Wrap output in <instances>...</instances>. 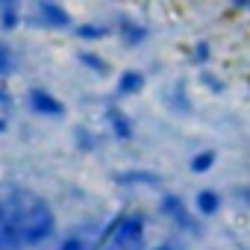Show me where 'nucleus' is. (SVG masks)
<instances>
[{
  "label": "nucleus",
  "instance_id": "obj_11",
  "mask_svg": "<svg viewBox=\"0 0 250 250\" xmlns=\"http://www.w3.org/2000/svg\"><path fill=\"white\" fill-rule=\"evenodd\" d=\"M74 36L85 44H94V42H106L115 36V27L106 24V21H83V24H74Z\"/></svg>",
  "mask_w": 250,
  "mask_h": 250
},
{
  "label": "nucleus",
  "instance_id": "obj_13",
  "mask_svg": "<svg viewBox=\"0 0 250 250\" xmlns=\"http://www.w3.org/2000/svg\"><path fill=\"white\" fill-rule=\"evenodd\" d=\"M218 150L215 147H200V150H194L191 156H188V171L194 174V177H206V174H212L215 168H218Z\"/></svg>",
  "mask_w": 250,
  "mask_h": 250
},
{
  "label": "nucleus",
  "instance_id": "obj_3",
  "mask_svg": "<svg viewBox=\"0 0 250 250\" xmlns=\"http://www.w3.org/2000/svg\"><path fill=\"white\" fill-rule=\"evenodd\" d=\"M156 209H159V215H162L174 229H180L183 235H191V238H200V235H203V218L194 212V206H191L183 194H177V191H162Z\"/></svg>",
  "mask_w": 250,
  "mask_h": 250
},
{
  "label": "nucleus",
  "instance_id": "obj_1",
  "mask_svg": "<svg viewBox=\"0 0 250 250\" xmlns=\"http://www.w3.org/2000/svg\"><path fill=\"white\" fill-rule=\"evenodd\" d=\"M56 232L53 206L27 188L3 186L0 188V247L3 250H27L39 247Z\"/></svg>",
  "mask_w": 250,
  "mask_h": 250
},
{
  "label": "nucleus",
  "instance_id": "obj_6",
  "mask_svg": "<svg viewBox=\"0 0 250 250\" xmlns=\"http://www.w3.org/2000/svg\"><path fill=\"white\" fill-rule=\"evenodd\" d=\"M24 100H27V109L39 118H62L65 115V103L53 91H47L44 85H33Z\"/></svg>",
  "mask_w": 250,
  "mask_h": 250
},
{
  "label": "nucleus",
  "instance_id": "obj_5",
  "mask_svg": "<svg viewBox=\"0 0 250 250\" xmlns=\"http://www.w3.org/2000/svg\"><path fill=\"white\" fill-rule=\"evenodd\" d=\"M33 6H36V24L47 30H74V18L59 0H33Z\"/></svg>",
  "mask_w": 250,
  "mask_h": 250
},
{
  "label": "nucleus",
  "instance_id": "obj_14",
  "mask_svg": "<svg viewBox=\"0 0 250 250\" xmlns=\"http://www.w3.org/2000/svg\"><path fill=\"white\" fill-rule=\"evenodd\" d=\"M165 103H168V109L177 112V115H188V112L194 109V100H191L186 83H174V85L165 91Z\"/></svg>",
  "mask_w": 250,
  "mask_h": 250
},
{
  "label": "nucleus",
  "instance_id": "obj_4",
  "mask_svg": "<svg viewBox=\"0 0 250 250\" xmlns=\"http://www.w3.org/2000/svg\"><path fill=\"white\" fill-rule=\"evenodd\" d=\"M115 39L124 44V47H130V50H136V47H145L147 42H150V27L145 24V21H139L136 15H127V12H121L118 18H115Z\"/></svg>",
  "mask_w": 250,
  "mask_h": 250
},
{
  "label": "nucleus",
  "instance_id": "obj_8",
  "mask_svg": "<svg viewBox=\"0 0 250 250\" xmlns=\"http://www.w3.org/2000/svg\"><path fill=\"white\" fill-rule=\"evenodd\" d=\"M112 183L121 188H162V174L150 168H121L112 171Z\"/></svg>",
  "mask_w": 250,
  "mask_h": 250
},
{
  "label": "nucleus",
  "instance_id": "obj_23",
  "mask_svg": "<svg viewBox=\"0 0 250 250\" xmlns=\"http://www.w3.org/2000/svg\"><path fill=\"white\" fill-rule=\"evenodd\" d=\"M150 250H177V247H174L171 241H159V244H156V247H150Z\"/></svg>",
  "mask_w": 250,
  "mask_h": 250
},
{
  "label": "nucleus",
  "instance_id": "obj_17",
  "mask_svg": "<svg viewBox=\"0 0 250 250\" xmlns=\"http://www.w3.org/2000/svg\"><path fill=\"white\" fill-rule=\"evenodd\" d=\"M77 62H80L85 71H91L94 77H109V74H112V65H109L106 56H100L97 50H80V53H77Z\"/></svg>",
  "mask_w": 250,
  "mask_h": 250
},
{
  "label": "nucleus",
  "instance_id": "obj_21",
  "mask_svg": "<svg viewBox=\"0 0 250 250\" xmlns=\"http://www.w3.org/2000/svg\"><path fill=\"white\" fill-rule=\"evenodd\" d=\"M94 244H88L83 235H65L62 238V244H59V250H91Z\"/></svg>",
  "mask_w": 250,
  "mask_h": 250
},
{
  "label": "nucleus",
  "instance_id": "obj_24",
  "mask_svg": "<svg viewBox=\"0 0 250 250\" xmlns=\"http://www.w3.org/2000/svg\"><path fill=\"white\" fill-rule=\"evenodd\" d=\"M247 88H250V83H247Z\"/></svg>",
  "mask_w": 250,
  "mask_h": 250
},
{
  "label": "nucleus",
  "instance_id": "obj_10",
  "mask_svg": "<svg viewBox=\"0 0 250 250\" xmlns=\"http://www.w3.org/2000/svg\"><path fill=\"white\" fill-rule=\"evenodd\" d=\"M191 206H194V212H197L200 218H215V215L224 209V194H221L218 188H212V186H203V188L194 191Z\"/></svg>",
  "mask_w": 250,
  "mask_h": 250
},
{
  "label": "nucleus",
  "instance_id": "obj_9",
  "mask_svg": "<svg viewBox=\"0 0 250 250\" xmlns=\"http://www.w3.org/2000/svg\"><path fill=\"white\" fill-rule=\"evenodd\" d=\"M147 88V74L139 71V68H124L118 77H115V97L124 100V97H136Z\"/></svg>",
  "mask_w": 250,
  "mask_h": 250
},
{
  "label": "nucleus",
  "instance_id": "obj_12",
  "mask_svg": "<svg viewBox=\"0 0 250 250\" xmlns=\"http://www.w3.org/2000/svg\"><path fill=\"white\" fill-rule=\"evenodd\" d=\"M186 62L191 65V68H212V62H215V44L209 42V39H194L191 44H188V50H186Z\"/></svg>",
  "mask_w": 250,
  "mask_h": 250
},
{
  "label": "nucleus",
  "instance_id": "obj_18",
  "mask_svg": "<svg viewBox=\"0 0 250 250\" xmlns=\"http://www.w3.org/2000/svg\"><path fill=\"white\" fill-rule=\"evenodd\" d=\"M12 118H15V97L9 94L6 85H0V136L9 133Z\"/></svg>",
  "mask_w": 250,
  "mask_h": 250
},
{
  "label": "nucleus",
  "instance_id": "obj_16",
  "mask_svg": "<svg viewBox=\"0 0 250 250\" xmlns=\"http://www.w3.org/2000/svg\"><path fill=\"white\" fill-rule=\"evenodd\" d=\"M21 12H24V0H0V30L12 33L21 24Z\"/></svg>",
  "mask_w": 250,
  "mask_h": 250
},
{
  "label": "nucleus",
  "instance_id": "obj_7",
  "mask_svg": "<svg viewBox=\"0 0 250 250\" xmlns=\"http://www.w3.org/2000/svg\"><path fill=\"white\" fill-rule=\"evenodd\" d=\"M103 121H106V130H109V136H112L115 142L127 145V142H133V139H136V121L130 118V112H127V109H121L118 103L106 106Z\"/></svg>",
  "mask_w": 250,
  "mask_h": 250
},
{
  "label": "nucleus",
  "instance_id": "obj_20",
  "mask_svg": "<svg viewBox=\"0 0 250 250\" xmlns=\"http://www.w3.org/2000/svg\"><path fill=\"white\" fill-rule=\"evenodd\" d=\"M97 145H100V139H97L91 130H83V127H77V147H80V150L91 153V150H97Z\"/></svg>",
  "mask_w": 250,
  "mask_h": 250
},
{
  "label": "nucleus",
  "instance_id": "obj_19",
  "mask_svg": "<svg viewBox=\"0 0 250 250\" xmlns=\"http://www.w3.org/2000/svg\"><path fill=\"white\" fill-rule=\"evenodd\" d=\"M12 74H15V56H12V50L6 44H0V83L6 77H12Z\"/></svg>",
  "mask_w": 250,
  "mask_h": 250
},
{
  "label": "nucleus",
  "instance_id": "obj_22",
  "mask_svg": "<svg viewBox=\"0 0 250 250\" xmlns=\"http://www.w3.org/2000/svg\"><path fill=\"white\" fill-rule=\"evenodd\" d=\"M227 9L235 15H247L250 18V0H227Z\"/></svg>",
  "mask_w": 250,
  "mask_h": 250
},
{
  "label": "nucleus",
  "instance_id": "obj_25",
  "mask_svg": "<svg viewBox=\"0 0 250 250\" xmlns=\"http://www.w3.org/2000/svg\"><path fill=\"white\" fill-rule=\"evenodd\" d=\"M0 250H3V247H0Z\"/></svg>",
  "mask_w": 250,
  "mask_h": 250
},
{
  "label": "nucleus",
  "instance_id": "obj_15",
  "mask_svg": "<svg viewBox=\"0 0 250 250\" xmlns=\"http://www.w3.org/2000/svg\"><path fill=\"white\" fill-rule=\"evenodd\" d=\"M197 85H203L206 94H218V97L229 91L227 77H224L221 71H215V68H200V71H197Z\"/></svg>",
  "mask_w": 250,
  "mask_h": 250
},
{
  "label": "nucleus",
  "instance_id": "obj_2",
  "mask_svg": "<svg viewBox=\"0 0 250 250\" xmlns=\"http://www.w3.org/2000/svg\"><path fill=\"white\" fill-rule=\"evenodd\" d=\"M94 250H147V215L142 209H124L106 221Z\"/></svg>",
  "mask_w": 250,
  "mask_h": 250
}]
</instances>
